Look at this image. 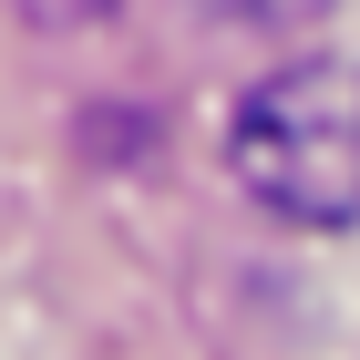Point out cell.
<instances>
[{
    "instance_id": "cell-2",
    "label": "cell",
    "mask_w": 360,
    "mask_h": 360,
    "mask_svg": "<svg viewBox=\"0 0 360 360\" xmlns=\"http://www.w3.org/2000/svg\"><path fill=\"white\" fill-rule=\"evenodd\" d=\"M21 11H31V21H52V31H72V21H103L113 0H21Z\"/></svg>"
},
{
    "instance_id": "cell-1",
    "label": "cell",
    "mask_w": 360,
    "mask_h": 360,
    "mask_svg": "<svg viewBox=\"0 0 360 360\" xmlns=\"http://www.w3.org/2000/svg\"><path fill=\"white\" fill-rule=\"evenodd\" d=\"M237 186L288 226H360V62H288L226 124Z\"/></svg>"
}]
</instances>
